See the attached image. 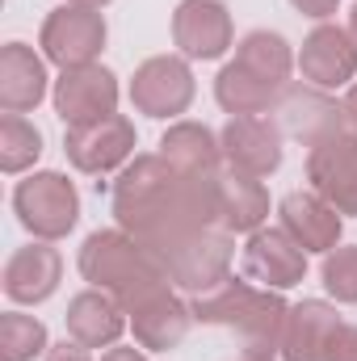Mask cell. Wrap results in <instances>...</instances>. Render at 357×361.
<instances>
[{"label": "cell", "instance_id": "7", "mask_svg": "<svg viewBox=\"0 0 357 361\" xmlns=\"http://www.w3.org/2000/svg\"><path fill=\"white\" fill-rule=\"evenodd\" d=\"M193 72L185 55H152L131 76V105L147 118H181L193 105Z\"/></svg>", "mask_w": 357, "mask_h": 361}, {"label": "cell", "instance_id": "28", "mask_svg": "<svg viewBox=\"0 0 357 361\" xmlns=\"http://www.w3.org/2000/svg\"><path fill=\"white\" fill-rule=\"evenodd\" d=\"M51 341H47V324L21 311H4L0 315V361H34L47 357Z\"/></svg>", "mask_w": 357, "mask_h": 361}, {"label": "cell", "instance_id": "6", "mask_svg": "<svg viewBox=\"0 0 357 361\" xmlns=\"http://www.w3.org/2000/svg\"><path fill=\"white\" fill-rule=\"evenodd\" d=\"M135 143H139V135H135V122L126 114H109L101 122H85V126H68L63 130L68 160L80 173H89V177H105V173L131 164Z\"/></svg>", "mask_w": 357, "mask_h": 361}, {"label": "cell", "instance_id": "16", "mask_svg": "<svg viewBox=\"0 0 357 361\" xmlns=\"http://www.w3.org/2000/svg\"><path fill=\"white\" fill-rule=\"evenodd\" d=\"M59 277H63V257L59 248H51V240H38V244H25L17 248L8 261H4V294L21 307H38L47 302L55 290H59Z\"/></svg>", "mask_w": 357, "mask_h": 361}, {"label": "cell", "instance_id": "27", "mask_svg": "<svg viewBox=\"0 0 357 361\" xmlns=\"http://www.w3.org/2000/svg\"><path fill=\"white\" fill-rule=\"evenodd\" d=\"M42 156V130L34 122H25L21 114H4L0 118V169L8 177L34 169Z\"/></svg>", "mask_w": 357, "mask_h": 361}, {"label": "cell", "instance_id": "15", "mask_svg": "<svg viewBox=\"0 0 357 361\" xmlns=\"http://www.w3.org/2000/svg\"><path fill=\"white\" fill-rule=\"evenodd\" d=\"M244 277L261 290H290L307 277V252L282 227H261L244 244Z\"/></svg>", "mask_w": 357, "mask_h": 361}, {"label": "cell", "instance_id": "19", "mask_svg": "<svg viewBox=\"0 0 357 361\" xmlns=\"http://www.w3.org/2000/svg\"><path fill=\"white\" fill-rule=\"evenodd\" d=\"M47 89H51L47 55H34L25 42H4V51H0V109L30 114L42 105Z\"/></svg>", "mask_w": 357, "mask_h": 361}, {"label": "cell", "instance_id": "1", "mask_svg": "<svg viewBox=\"0 0 357 361\" xmlns=\"http://www.w3.org/2000/svg\"><path fill=\"white\" fill-rule=\"evenodd\" d=\"M219 177V173H214ZM214 177H185L160 152L135 156L114 180V219L152 252L177 244L202 227H219Z\"/></svg>", "mask_w": 357, "mask_h": 361}, {"label": "cell", "instance_id": "11", "mask_svg": "<svg viewBox=\"0 0 357 361\" xmlns=\"http://www.w3.org/2000/svg\"><path fill=\"white\" fill-rule=\"evenodd\" d=\"M236 25L223 0H181L173 13V42L185 59H223L231 51Z\"/></svg>", "mask_w": 357, "mask_h": 361}, {"label": "cell", "instance_id": "25", "mask_svg": "<svg viewBox=\"0 0 357 361\" xmlns=\"http://www.w3.org/2000/svg\"><path fill=\"white\" fill-rule=\"evenodd\" d=\"M257 294H261V286H253L248 277L227 273V277H223V281H214L210 290L189 294V311H193V319H198V324L236 328V324L248 315V307L257 302Z\"/></svg>", "mask_w": 357, "mask_h": 361}, {"label": "cell", "instance_id": "23", "mask_svg": "<svg viewBox=\"0 0 357 361\" xmlns=\"http://www.w3.org/2000/svg\"><path fill=\"white\" fill-rule=\"evenodd\" d=\"M286 315H290V302L282 298V290H261L257 294V302L248 307V315L231 328L240 336L244 357H277L282 353Z\"/></svg>", "mask_w": 357, "mask_h": 361}, {"label": "cell", "instance_id": "37", "mask_svg": "<svg viewBox=\"0 0 357 361\" xmlns=\"http://www.w3.org/2000/svg\"><path fill=\"white\" fill-rule=\"evenodd\" d=\"M244 361H273V357H244Z\"/></svg>", "mask_w": 357, "mask_h": 361}, {"label": "cell", "instance_id": "32", "mask_svg": "<svg viewBox=\"0 0 357 361\" xmlns=\"http://www.w3.org/2000/svg\"><path fill=\"white\" fill-rule=\"evenodd\" d=\"M303 17H315V21H328L337 8H341V0H290Z\"/></svg>", "mask_w": 357, "mask_h": 361}, {"label": "cell", "instance_id": "30", "mask_svg": "<svg viewBox=\"0 0 357 361\" xmlns=\"http://www.w3.org/2000/svg\"><path fill=\"white\" fill-rule=\"evenodd\" d=\"M328 361H357V324H341L332 345H328Z\"/></svg>", "mask_w": 357, "mask_h": 361}, {"label": "cell", "instance_id": "21", "mask_svg": "<svg viewBox=\"0 0 357 361\" xmlns=\"http://www.w3.org/2000/svg\"><path fill=\"white\" fill-rule=\"evenodd\" d=\"M219 227L231 231V235H253L261 231L269 219V189L261 185V177L253 173H240L231 164L219 169Z\"/></svg>", "mask_w": 357, "mask_h": 361}, {"label": "cell", "instance_id": "33", "mask_svg": "<svg viewBox=\"0 0 357 361\" xmlns=\"http://www.w3.org/2000/svg\"><path fill=\"white\" fill-rule=\"evenodd\" d=\"M101 361H147L139 349H126V345H114V349H105Z\"/></svg>", "mask_w": 357, "mask_h": 361}, {"label": "cell", "instance_id": "20", "mask_svg": "<svg viewBox=\"0 0 357 361\" xmlns=\"http://www.w3.org/2000/svg\"><path fill=\"white\" fill-rule=\"evenodd\" d=\"M341 328V315L324 298H303L286 315L282 361H328V345Z\"/></svg>", "mask_w": 357, "mask_h": 361}, {"label": "cell", "instance_id": "10", "mask_svg": "<svg viewBox=\"0 0 357 361\" xmlns=\"http://www.w3.org/2000/svg\"><path fill=\"white\" fill-rule=\"evenodd\" d=\"M307 180L328 206L357 214V130H341L307 147Z\"/></svg>", "mask_w": 357, "mask_h": 361}, {"label": "cell", "instance_id": "17", "mask_svg": "<svg viewBox=\"0 0 357 361\" xmlns=\"http://www.w3.org/2000/svg\"><path fill=\"white\" fill-rule=\"evenodd\" d=\"M131 328H135V341L152 353H169L177 349L181 341L189 336V324H193V311L189 302L181 298L173 286H160L156 294H147L143 302H135L131 311Z\"/></svg>", "mask_w": 357, "mask_h": 361}, {"label": "cell", "instance_id": "22", "mask_svg": "<svg viewBox=\"0 0 357 361\" xmlns=\"http://www.w3.org/2000/svg\"><path fill=\"white\" fill-rule=\"evenodd\" d=\"M160 156L185 177H214L227 164L219 135L202 122H173L160 135Z\"/></svg>", "mask_w": 357, "mask_h": 361}, {"label": "cell", "instance_id": "24", "mask_svg": "<svg viewBox=\"0 0 357 361\" xmlns=\"http://www.w3.org/2000/svg\"><path fill=\"white\" fill-rule=\"evenodd\" d=\"M277 97L282 89L261 80L257 72H248L244 63H227L219 76H214V101L231 114V118H248V114H273L277 109Z\"/></svg>", "mask_w": 357, "mask_h": 361}, {"label": "cell", "instance_id": "13", "mask_svg": "<svg viewBox=\"0 0 357 361\" xmlns=\"http://www.w3.org/2000/svg\"><path fill=\"white\" fill-rule=\"evenodd\" d=\"M298 72L307 85L315 89H345L357 80V42L349 38V30L320 21L298 51Z\"/></svg>", "mask_w": 357, "mask_h": 361}, {"label": "cell", "instance_id": "31", "mask_svg": "<svg viewBox=\"0 0 357 361\" xmlns=\"http://www.w3.org/2000/svg\"><path fill=\"white\" fill-rule=\"evenodd\" d=\"M47 361H92V357H89V349H85L80 341L68 336V341H59V345L47 349Z\"/></svg>", "mask_w": 357, "mask_h": 361}, {"label": "cell", "instance_id": "35", "mask_svg": "<svg viewBox=\"0 0 357 361\" xmlns=\"http://www.w3.org/2000/svg\"><path fill=\"white\" fill-rule=\"evenodd\" d=\"M68 4H80V8H97V13H101L109 0H68Z\"/></svg>", "mask_w": 357, "mask_h": 361}, {"label": "cell", "instance_id": "34", "mask_svg": "<svg viewBox=\"0 0 357 361\" xmlns=\"http://www.w3.org/2000/svg\"><path fill=\"white\" fill-rule=\"evenodd\" d=\"M345 122H349V130H357V80L345 92Z\"/></svg>", "mask_w": 357, "mask_h": 361}, {"label": "cell", "instance_id": "18", "mask_svg": "<svg viewBox=\"0 0 357 361\" xmlns=\"http://www.w3.org/2000/svg\"><path fill=\"white\" fill-rule=\"evenodd\" d=\"M63 324H68V336L80 341L85 349H114L118 336L126 332L131 315H126V307H122L114 294L89 286V290H80V294L68 302Z\"/></svg>", "mask_w": 357, "mask_h": 361}, {"label": "cell", "instance_id": "14", "mask_svg": "<svg viewBox=\"0 0 357 361\" xmlns=\"http://www.w3.org/2000/svg\"><path fill=\"white\" fill-rule=\"evenodd\" d=\"M277 219H282V231L311 257V252H332L341 248V227H345V214L337 206H328L315 189H294L277 202Z\"/></svg>", "mask_w": 357, "mask_h": 361}, {"label": "cell", "instance_id": "36", "mask_svg": "<svg viewBox=\"0 0 357 361\" xmlns=\"http://www.w3.org/2000/svg\"><path fill=\"white\" fill-rule=\"evenodd\" d=\"M349 38H353V42H357V4H353V8H349Z\"/></svg>", "mask_w": 357, "mask_h": 361}, {"label": "cell", "instance_id": "2", "mask_svg": "<svg viewBox=\"0 0 357 361\" xmlns=\"http://www.w3.org/2000/svg\"><path fill=\"white\" fill-rule=\"evenodd\" d=\"M80 277L92 290L114 294L126 311L135 302H143L147 294H156L160 286H173L164 265L156 261V252L147 244H139L131 231L109 227V231H92L80 248Z\"/></svg>", "mask_w": 357, "mask_h": 361}, {"label": "cell", "instance_id": "3", "mask_svg": "<svg viewBox=\"0 0 357 361\" xmlns=\"http://www.w3.org/2000/svg\"><path fill=\"white\" fill-rule=\"evenodd\" d=\"M156 261L164 265L169 281L185 290V294H202L210 290L214 281H223L231 273V261H236V235L223 231V227H202L193 235H185L177 244L160 248Z\"/></svg>", "mask_w": 357, "mask_h": 361}, {"label": "cell", "instance_id": "5", "mask_svg": "<svg viewBox=\"0 0 357 361\" xmlns=\"http://www.w3.org/2000/svg\"><path fill=\"white\" fill-rule=\"evenodd\" d=\"M105 17L97 8H80V4H59L38 34V47L47 55V63H55L59 72L68 68H89L97 63V55L105 51Z\"/></svg>", "mask_w": 357, "mask_h": 361}, {"label": "cell", "instance_id": "26", "mask_svg": "<svg viewBox=\"0 0 357 361\" xmlns=\"http://www.w3.org/2000/svg\"><path fill=\"white\" fill-rule=\"evenodd\" d=\"M236 63H244L248 72H257L261 80L269 85H277V89H286L290 85V72H294V51H290V42L282 38V34H273V30H253V34H244L240 38V47H236Z\"/></svg>", "mask_w": 357, "mask_h": 361}, {"label": "cell", "instance_id": "8", "mask_svg": "<svg viewBox=\"0 0 357 361\" xmlns=\"http://www.w3.org/2000/svg\"><path fill=\"white\" fill-rule=\"evenodd\" d=\"M277 126L282 135L298 139L303 147H315L341 130H349L345 122V101H332L328 89H315V85H286L277 97Z\"/></svg>", "mask_w": 357, "mask_h": 361}, {"label": "cell", "instance_id": "12", "mask_svg": "<svg viewBox=\"0 0 357 361\" xmlns=\"http://www.w3.org/2000/svg\"><path fill=\"white\" fill-rule=\"evenodd\" d=\"M223 143V160L240 173L269 177L282 169V126L277 118L265 114H248V118H227V126L219 130Z\"/></svg>", "mask_w": 357, "mask_h": 361}, {"label": "cell", "instance_id": "4", "mask_svg": "<svg viewBox=\"0 0 357 361\" xmlns=\"http://www.w3.org/2000/svg\"><path fill=\"white\" fill-rule=\"evenodd\" d=\"M13 210L34 240H63L80 219V193L63 173H34L17 180Z\"/></svg>", "mask_w": 357, "mask_h": 361}, {"label": "cell", "instance_id": "9", "mask_svg": "<svg viewBox=\"0 0 357 361\" xmlns=\"http://www.w3.org/2000/svg\"><path fill=\"white\" fill-rule=\"evenodd\" d=\"M51 101H55V114L63 118V126L101 122V118L118 114V76L101 63L68 68V72H59Z\"/></svg>", "mask_w": 357, "mask_h": 361}, {"label": "cell", "instance_id": "29", "mask_svg": "<svg viewBox=\"0 0 357 361\" xmlns=\"http://www.w3.org/2000/svg\"><path fill=\"white\" fill-rule=\"evenodd\" d=\"M320 277H324V290H328L337 302L357 307V244H345V248L324 252Z\"/></svg>", "mask_w": 357, "mask_h": 361}]
</instances>
